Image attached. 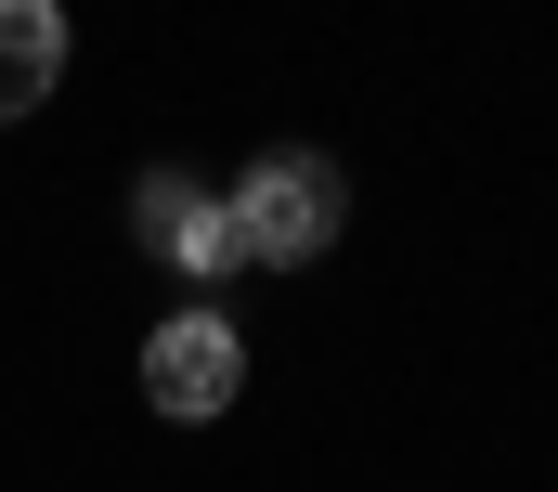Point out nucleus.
<instances>
[{
  "label": "nucleus",
  "mask_w": 558,
  "mask_h": 492,
  "mask_svg": "<svg viewBox=\"0 0 558 492\" xmlns=\"http://www.w3.org/2000/svg\"><path fill=\"white\" fill-rule=\"evenodd\" d=\"M131 234L156 246L169 272H195V285L234 272V208H221L195 169H143V182H131Z\"/></svg>",
  "instance_id": "3"
},
{
  "label": "nucleus",
  "mask_w": 558,
  "mask_h": 492,
  "mask_svg": "<svg viewBox=\"0 0 558 492\" xmlns=\"http://www.w3.org/2000/svg\"><path fill=\"white\" fill-rule=\"evenodd\" d=\"M65 78V13L52 0H0V118H39Z\"/></svg>",
  "instance_id": "4"
},
{
  "label": "nucleus",
  "mask_w": 558,
  "mask_h": 492,
  "mask_svg": "<svg viewBox=\"0 0 558 492\" xmlns=\"http://www.w3.org/2000/svg\"><path fill=\"white\" fill-rule=\"evenodd\" d=\"M221 208H234V259L299 272V259H325V246H338V221H351V182H338L312 143H274V156H260V169H247Z\"/></svg>",
  "instance_id": "1"
},
{
  "label": "nucleus",
  "mask_w": 558,
  "mask_h": 492,
  "mask_svg": "<svg viewBox=\"0 0 558 492\" xmlns=\"http://www.w3.org/2000/svg\"><path fill=\"white\" fill-rule=\"evenodd\" d=\"M234 389H247V337H234L221 311H169V324L143 337V402H156V415L208 428Z\"/></svg>",
  "instance_id": "2"
}]
</instances>
